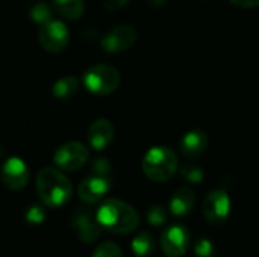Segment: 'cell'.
<instances>
[{
	"label": "cell",
	"instance_id": "277c9868",
	"mask_svg": "<svg viewBox=\"0 0 259 257\" xmlns=\"http://www.w3.org/2000/svg\"><path fill=\"white\" fill-rule=\"evenodd\" d=\"M85 88L96 95H108L117 91L121 77L115 67L108 64H96L83 73Z\"/></svg>",
	"mask_w": 259,
	"mask_h": 257
},
{
	"label": "cell",
	"instance_id": "d4e9b609",
	"mask_svg": "<svg viewBox=\"0 0 259 257\" xmlns=\"http://www.w3.org/2000/svg\"><path fill=\"white\" fill-rule=\"evenodd\" d=\"M194 254H196V257H214L215 256L214 244L205 238L199 239L194 245Z\"/></svg>",
	"mask_w": 259,
	"mask_h": 257
},
{
	"label": "cell",
	"instance_id": "7a4b0ae2",
	"mask_svg": "<svg viewBox=\"0 0 259 257\" xmlns=\"http://www.w3.org/2000/svg\"><path fill=\"white\" fill-rule=\"evenodd\" d=\"M36 191L41 201L49 208H59L68 203L73 195L71 182L56 168H42L36 176Z\"/></svg>",
	"mask_w": 259,
	"mask_h": 257
},
{
	"label": "cell",
	"instance_id": "e0dca14e",
	"mask_svg": "<svg viewBox=\"0 0 259 257\" xmlns=\"http://www.w3.org/2000/svg\"><path fill=\"white\" fill-rule=\"evenodd\" d=\"M79 91V80L74 76H67L53 83L52 94L58 100H71Z\"/></svg>",
	"mask_w": 259,
	"mask_h": 257
},
{
	"label": "cell",
	"instance_id": "52a82bcc",
	"mask_svg": "<svg viewBox=\"0 0 259 257\" xmlns=\"http://www.w3.org/2000/svg\"><path fill=\"white\" fill-rule=\"evenodd\" d=\"M190 232L182 224L167 227L161 235V248L167 257L184 256L188 250Z\"/></svg>",
	"mask_w": 259,
	"mask_h": 257
},
{
	"label": "cell",
	"instance_id": "4316f807",
	"mask_svg": "<svg viewBox=\"0 0 259 257\" xmlns=\"http://www.w3.org/2000/svg\"><path fill=\"white\" fill-rule=\"evenodd\" d=\"M234 5L241 8H256L259 6V0H231Z\"/></svg>",
	"mask_w": 259,
	"mask_h": 257
},
{
	"label": "cell",
	"instance_id": "5b68a950",
	"mask_svg": "<svg viewBox=\"0 0 259 257\" xmlns=\"http://www.w3.org/2000/svg\"><path fill=\"white\" fill-rule=\"evenodd\" d=\"M38 41L46 52L59 53L68 45V41H70L68 27L62 21L52 18L39 26Z\"/></svg>",
	"mask_w": 259,
	"mask_h": 257
},
{
	"label": "cell",
	"instance_id": "8fae6325",
	"mask_svg": "<svg viewBox=\"0 0 259 257\" xmlns=\"http://www.w3.org/2000/svg\"><path fill=\"white\" fill-rule=\"evenodd\" d=\"M71 229L77 233L79 239L87 244L94 242L102 233V227H100L97 218L93 217L91 212L87 209H80L73 215Z\"/></svg>",
	"mask_w": 259,
	"mask_h": 257
},
{
	"label": "cell",
	"instance_id": "7c38bea8",
	"mask_svg": "<svg viewBox=\"0 0 259 257\" xmlns=\"http://www.w3.org/2000/svg\"><path fill=\"white\" fill-rule=\"evenodd\" d=\"M111 188V180L108 177H100V176H93L85 179L79 185V198L88 204L99 203L109 191Z\"/></svg>",
	"mask_w": 259,
	"mask_h": 257
},
{
	"label": "cell",
	"instance_id": "44dd1931",
	"mask_svg": "<svg viewBox=\"0 0 259 257\" xmlns=\"http://www.w3.org/2000/svg\"><path fill=\"white\" fill-rule=\"evenodd\" d=\"M24 220H26V223H29L32 226H38L46 220V211L39 204H30L24 211Z\"/></svg>",
	"mask_w": 259,
	"mask_h": 257
},
{
	"label": "cell",
	"instance_id": "484cf974",
	"mask_svg": "<svg viewBox=\"0 0 259 257\" xmlns=\"http://www.w3.org/2000/svg\"><path fill=\"white\" fill-rule=\"evenodd\" d=\"M102 2L108 11H118L129 3V0H102Z\"/></svg>",
	"mask_w": 259,
	"mask_h": 257
},
{
	"label": "cell",
	"instance_id": "5bb4252c",
	"mask_svg": "<svg viewBox=\"0 0 259 257\" xmlns=\"http://www.w3.org/2000/svg\"><path fill=\"white\" fill-rule=\"evenodd\" d=\"M208 144H209V138H208L206 132L191 130L182 136V139L179 142V148H181L184 156L197 158L208 148Z\"/></svg>",
	"mask_w": 259,
	"mask_h": 257
},
{
	"label": "cell",
	"instance_id": "6da1fadb",
	"mask_svg": "<svg viewBox=\"0 0 259 257\" xmlns=\"http://www.w3.org/2000/svg\"><path fill=\"white\" fill-rule=\"evenodd\" d=\"M96 218L102 230L115 235L131 233L140 226V215L137 214V211L126 201L117 198L105 200L97 209Z\"/></svg>",
	"mask_w": 259,
	"mask_h": 257
},
{
	"label": "cell",
	"instance_id": "2e32d148",
	"mask_svg": "<svg viewBox=\"0 0 259 257\" xmlns=\"http://www.w3.org/2000/svg\"><path fill=\"white\" fill-rule=\"evenodd\" d=\"M55 11L65 20H79L85 11L83 0H53Z\"/></svg>",
	"mask_w": 259,
	"mask_h": 257
},
{
	"label": "cell",
	"instance_id": "30bf717a",
	"mask_svg": "<svg viewBox=\"0 0 259 257\" xmlns=\"http://www.w3.org/2000/svg\"><path fill=\"white\" fill-rule=\"evenodd\" d=\"M2 182L6 188L12 191H20L29 183V168L26 162L20 158H9L0 170Z\"/></svg>",
	"mask_w": 259,
	"mask_h": 257
},
{
	"label": "cell",
	"instance_id": "ffe728a7",
	"mask_svg": "<svg viewBox=\"0 0 259 257\" xmlns=\"http://www.w3.org/2000/svg\"><path fill=\"white\" fill-rule=\"evenodd\" d=\"M181 174L187 182H190L193 185H197V183H200L203 180V170L200 167L194 165V164L184 165L182 170H181Z\"/></svg>",
	"mask_w": 259,
	"mask_h": 257
},
{
	"label": "cell",
	"instance_id": "9a60e30c",
	"mask_svg": "<svg viewBox=\"0 0 259 257\" xmlns=\"http://www.w3.org/2000/svg\"><path fill=\"white\" fill-rule=\"evenodd\" d=\"M196 203V194L190 188H181L178 189L171 200H170V212L175 217H185L188 215Z\"/></svg>",
	"mask_w": 259,
	"mask_h": 257
},
{
	"label": "cell",
	"instance_id": "83f0119b",
	"mask_svg": "<svg viewBox=\"0 0 259 257\" xmlns=\"http://www.w3.org/2000/svg\"><path fill=\"white\" fill-rule=\"evenodd\" d=\"M149 3H150L152 6H155V8H159V6L165 5L167 0H149Z\"/></svg>",
	"mask_w": 259,
	"mask_h": 257
},
{
	"label": "cell",
	"instance_id": "9c48e42d",
	"mask_svg": "<svg viewBox=\"0 0 259 257\" xmlns=\"http://www.w3.org/2000/svg\"><path fill=\"white\" fill-rule=\"evenodd\" d=\"M231 212V200L226 191L215 189L203 201V215L212 224H223Z\"/></svg>",
	"mask_w": 259,
	"mask_h": 257
},
{
	"label": "cell",
	"instance_id": "7402d4cb",
	"mask_svg": "<svg viewBox=\"0 0 259 257\" xmlns=\"http://www.w3.org/2000/svg\"><path fill=\"white\" fill-rule=\"evenodd\" d=\"M93 257H123V251L114 242H103L96 248Z\"/></svg>",
	"mask_w": 259,
	"mask_h": 257
},
{
	"label": "cell",
	"instance_id": "4fadbf2b",
	"mask_svg": "<svg viewBox=\"0 0 259 257\" xmlns=\"http://www.w3.org/2000/svg\"><path fill=\"white\" fill-rule=\"evenodd\" d=\"M115 129L109 120H96L88 129V142L94 150H105L114 139Z\"/></svg>",
	"mask_w": 259,
	"mask_h": 257
},
{
	"label": "cell",
	"instance_id": "ac0fdd59",
	"mask_svg": "<svg viewBox=\"0 0 259 257\" xmlns=\"http://www.w3.org/2000/svg\"><path fill=\"white\" fill-rule=\"evenodd\" d=\"M131 247H132L135 257H150L155 251V239H153L152 233L141 232L132 239Z\"/></svg>",
	"mask_w": 259,
	"mask_h": 257
},
{
	"label": "cell",
	"instance_id": "8992f818",
	"mask_svg": "<svg viewBox=\"0 0 259 257\" xmlns=\"http://www.w3.org/2000/svg\"><path fill=\"white\" fill-rule=\"evenodd\" d=\"M88 161V148L77 141H70L61 145L53 156L55 165L62 171H76Z\"/></svg>",
	"mask_w": 259,
	"mask_h": 257
},
{
	"label": "cell",
	"instance_id": "3957f363",
	"mask_svg": "<svg viewBox=\"0 0 259 257\" xmlns=\"http://www.w3.org/2000/svg\"><path fill=\"white\" fill-rule=\"evenodd\" d=\"M178 170V158L168 147H153L143 159V171L153 182L170 180Z\"/></svg>",
	"mask_w": 259,
	"mask_h": 257
},
{
	"label": "cell",
	"instance_id": "d6986e66",
	"mask_svg": "<svg viewBox=\"0 0 259 257\" xmlns=\"http://www.w3.org/2000/svg\"><path fill=\"white\" fill-rule=\"evenodd\" d=\"M29 17H30L32 21H35L36 24L41 26V24H44L46 21L52 20V11H50V8H49L47 3L38 2V3H35V5L30 8Z\"/></svg>",
	"mask_w": 259,
	"mask_h": 257
},
{
	"label": "cell",
	"instance_id": "603a6c76",
	"mask_svg": "<svg viewBox=\"0 0 259 257\" xmlns=\"http://www.w3.org/2000/svg\"><path fill=\"white\" fill-rule=\"evenodd\" d=\"M111 164L106 158H97L91 162V173L93 176H100V177H108L111 176Z\"/></svg>",
	"mask_w": 259,
	"mask_h": 257
},
{
	"label": "cell",
	"instance_id": "cb8c5ba5",
	"mask_svg": "<svg viewBox=\"0 0 259 257\" xmlns=\"http://www.w3.org/2000/svg\"><path fill=\"white\" fill-rule=\"evenodd\" d=\"M167 220V212L164 208L161 206H152L149 211H147V221L155 226V227H159L165 223Z\"/></svg>",
	"mask_w": 259,
	"mask_h": 257
},
{
	"label": "cell",
	"instance_id": "ba28073f",
	"mask_svg": "<svg viewBox=\"0 0 259 257\" xmlns=\"http://www.w3.org/2000/svg\"><path fill=\"white\" fill-rule=\"evenodd\" d=\"M138 38L137 29L131 24H120L111 29L102 38V47L108 53H121L129 50Z\"/></svg>",
	"mask_w": 259,
	"mask_h": 257
}]
</instances>
